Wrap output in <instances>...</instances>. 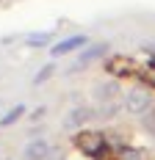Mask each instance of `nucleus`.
Here are the masks:
<instances>
[{
    "label": "nucleus",
    "mask_w": 155,
    "mask_h": 160,
    "mask_svg": "<svg viewBox=\"0 0 155 160\" xmlns=\"http://www.w3.org/2000/svg\"><path fill=\"white\" fill-rule=\"evenodd\" d=\"M125 108L130 113H141L150 108V91H144V88H130L127 97H125Z\"/></svg>",
    "instance_id": "f257e3e1"
},
{
    "label": "nucleus",
    "mask_w": 155,
    "mask_h": 160,
    "mask_svg": "<svg viewBox=\"0 0 155 160\" xmlns=\"http://www.w3.org/2000/svg\"><path fill=\"white\" fill-rule=\"evenodd\" d=\"M86 44H89L86 36H69V39H64L58 44H53V55H67V52H72L78 47H86Z\"/></svg>",
    "instance_id": "f03ea898"
},
{
    "label": "nucleus",
    "mask_w": 155,
    "mask_h": 160,
    "mask_svg": "<svg viewBox=\"0 0 155 160\" xmlns=\"http://www.w3.org/2000/svg\"><path fill=\"white\" fill-rule=\"evenodd\" d=\"M47 155H50V144L47 141H31V144L25 146V152H22V158L25 160H45Z\"/></svg>",
    "instance_id": "7ed1b4c3"
},
{
    "label": "nucleus",
    "mask_w": 155,
    "mask_h": 160,
    "mask_svg": "<svg viewBox=\"0 0 155 160\" xmlns=\"http://www.w3.org/2000/svg\"><path fill=\"white\" fill-rule=\"evenodd\" d=\"M116 94H119V86H116L114 80H108V83H100V86L94 88V97H97L100 102H108V99H114Z\"/></svg>",
    "instance_id": "20e7f679"
},
{
    "label": "nucleus",
    "mask_w": 155,
    "mask_h": 160,
    "mask_svg": "<svg viewBox=\"0 0 155 160\" xmlns=\"http://www.w3.org/2000/svg\"><path fill=\"white\" fill-rule=\"evenodd\" d=\"M89 119H92V111H89V108H75V111L69 113V119H67V127L69 130L72 127H83Z\"/></svg>",
    "instance_id": "39448f33"
},
{
    "label": "nucleus",
    "mask_w": 155,
    "mask_h": 160,
    "mask_svg": "<svg viewBox=\"0 0 155 160\" xmlns=\"http://www.w3.org/2000/svg\"><path fill=\"white\" fill-rule=\"evenodd\" d=\"M108 52V44H94V47H89L86 52H80V64H92L94 58H100V55H105Z\"/></svg>",
    "instance_id": "423d86ee"
},
{
    "label": "nucleus",
    "mask_w": 155,
    "mask_h": 160,
    "mask_svg": "<svg viewBox=\"0 0 155 160\" xmlns=\"http://www.w3.org/2000/svg\"><path fill=\"white\" fill-rule=\"evenodd\" d=\"M22 113H25V105H17V108H11V111L6 113L3 119H0V127H11V124H14L17 119L22 116Z\"/></svg>",
    "instance_id": "0eeeda50"
},
{
    "label": "nucleus",
    "mask_w": 155,
    "mask_h": 160,
    "mask_svg": "<svg viewBox=\"0 0 155 160\" xmlns=\"http://www.w3.org/2000/svg\"><path fill=\"white\" fill-rule=\"evenodd\" d=\"M53 72H56V66H53V64L42 66V69L36 72V80H33V83H36V86H42V83H47V78H53Z\"/></svg>",
    "instance_id": "6e6552de"
},
{
    "label": "nucleus",
    "mask_w": 155,
    "mask_h": 160,
    "mask_svg": "<svg viewBox=\"0 0 155 160\" xmlns=\"http://www.w3.org/2000/svg\"><path fill=\"white\" fill-rule=\"evenodd\" d=\"M47 42H50V33H33V36H28V47H45Z\"/></svg>",
    "instance_id": "1a4fd4ad"
},
{
    "label": "nucleus",
    "mask_w": 155,
    "mask_h": 160,
    "mask_svg": "<svg viewBox=\"0 0 155 160\" xmlns=\"http://www.w3.org/2000/svg\"><path fill=\"white\" fill-rule=\"evenodd\" d=\"M122 158H125V160H139V152H130V149H125Z\"/></svg>",
    "instance_id": "9d476101"
}]
</instances>
